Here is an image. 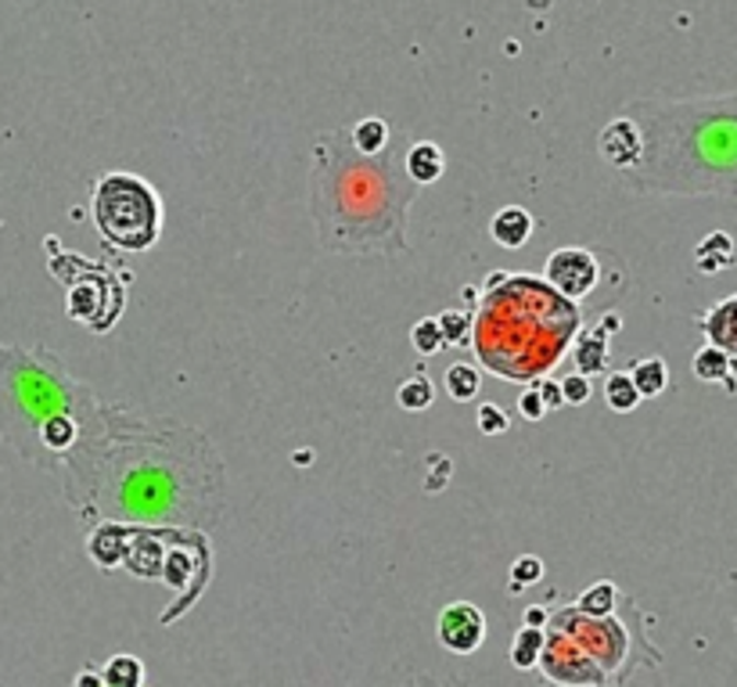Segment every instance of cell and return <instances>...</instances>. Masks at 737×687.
Returning a JSON list of instances; mask_svg holds the SVG:
<instances>
[{
  "mask_svg": "<svg viewBox=\"0 0 737 687\" xmlns=\"http://www.w3.org/2000/svg\"><path fill=\"white\" fill-rule=\"evenodd\" d=\"M446 393L457 399V404H468V399H475L478 396V385H483V374H478L472 364H450L446 368Z\"/></svg>",
  "mask_w": 737,
  "mask_h": 687,
  "instance_id": "24",
  "label": "cell"
},
{
  "mask_svg": "<svg viewBox=\"0 0 737 687\" xmlns=\"http://www.w3.org/2000/svg\"><path fill=\"white\" fill-rule=\"evenodd\" d=\"M80 526L209 529L224 511V458L202 429L101 404L58 461Z\"/></svg>",
  "mask_w": 737,
  "mask_h": 687,
  "instance_id": "1",
  "label": "cell"
},
{
  "mask_svg": "<svg viewBox=\"0 0 737 687\" xmlns=\"http://www.w3.org/2000/svg\"><path fill=\"white\" fill-rule=\"evenodd\" d=\"M410 346L418 349L421 357H435L439 349H446V346H443V331H439L435 317L413 324V328H410Z\"/></svg>",
  "mask_w": 737,
  "mask_h": 687,
  "instance_id": "28",
  "label": "cell"
},
{
  "mask_svg": "<svg viewBox=\"0 0 737 687\" xmlns=\"http://www.w3.org/2000/svg\"><path fill=\"white\" fill-rule=\"evenodd\" d=\"M519 418L529 421V425H536V421L547 418V407H543V399H540V393H536V385H529L525 393L519 396Z\"/></svg>",
  "mask_w": 737,
  "mask_h": 687,
  "instance_id": "31",
  "label": "cell"
},
{
  "mask_svg": "<svg viewBox=\"0 0 737 687\" xmlns=\"http://www.w3.org/2000/svg\"><path fill=\"white\" fill-rule=\"evenodd\" d=\"M536 385V393H540V399H543V407L547 410H558V407H565V396H562V382L558 379H536L533 382Z\"/></svg>",
  "mask_w": 737,
  "mask_h": 687,
  "instance_id": "34",
  "label": "cell"
},
{
  "mask_svg": "<svg viewBox=\"0 0 737 687\" xmlns=\"http://www.w3.org/2000/svg\"><path fill=\"white\" fill-rule=\"evenodd\" d=\"M404 170L418 188L435 184V180L446 173V155L435 140H410L404 155Z\"/></svg>",
  "mask_w": 737,
  "mask_h": 687,
  "instance_id": "14",
  "label": "cell"
},
{
  "mask_svg": "<svg viewBox=\"0 0 737 687\" xmlns=\"http://www.w3.org/2000/svg\"><path fill=\"white\" fill-rule=\"evenodd\" d=\"M558 382H562L565 407H583L587 399L593 396V382L587 379V374H579V371H568L565 379H558Z\"/></svg>",
  "mask_w": 737,
  "mask_h": 687,
  "instance_id": "29",
  "label": "cell"
},
{
  "mask_svg": "<svg viewBox=\"0 0 737 687\" xmlns=\"http://www.w3.org/2000/svg\"><path fill=\"white\" fill-rule=\"evenodd\" d=\"M694 267L702 274H719V270L734 267V238L727 230H713L694 245Z\"/></svg>",
  "mask_w": 737,
  "mask_h": 687,
  "instance_id": "16",
  "label": "cell"
},
{
  "mask_svg": "<svg viewBox=\"0 0 737 687\" xmlns=\"http://www.w3.org/2000/svg\"><path fill=\"white\" fill-rule=\"evenodd\" d=\"M619 605H623V594H619V587H615L612 579L590 583V587L576 598V608L583 616H615Z\"/></svg>",
  "mask_w": 737,
  "mask_h": 687,
  "instance_id": "19",
  "label": "cell"
},
{
  "mask_svg": "<svg viewBox=\"0 0 737 687\" xmlns=\"http://www.w3.org/2000/svg\"><path fill=\"white\" fill-rule=\"evenodd\" d=\"M640 155L623 177L633 194L737 202V94L637 98L623 105Z\"/></svg>",
  "mask_w": 737,
  "mask_h": 687,
  "instance_id": "3",
  "label": "cell"
},
{
  "mask_svg": "<svg viewBox=\"0 0 737 687\" xmlns=\"http://www.w3.org/2000/svg\"><path fill=\"white\" fill-rule=\"evenodd\" d=\"M698 328L705 331L708 346L723 349L727 357H737V295H727L713 309H705L698 317Z\"/></svg>",
  "mask_w": 737,
  "mask_h": 687,
  "instance_id": "12",
  "label": "cell"
},
{
  "mask_svg": "<svg viewBox=\"0 0 737 687\" xmlns=\"http://www.w3.org/2000/svg\"><path fill=\"white\" fill-rule=\"evenodd\" d=\"M543 579V562L536 559V554H522V559L511 562V579H508V590L511 594H522L529 587H536V583Z\"/></svg>",
  "mask_w": 737,
  "mask_h": 687,
  "instance_id": "27",
  "label": "cell"
},
{
  "mask_svg": "<svg viewBox=\"0 0 737 687\" xmlns=\"http://www.w3.org/2000/svg\"><path fill=\"white\" fill-rule=\"evenodd\" d=\"M568 353H572V364L579 374H601L608 371V357H612V349H608V331L604 328H579L572 346H568Z\"/></svg>",
  "mask_w": 737,
  "mask_h": 687,
  "instance_id": "13",
  "label": "cell"
},
{
  "mask_svg": "<svg viewBox=\"0 0 737 687\" xmlns=\"http://www.w3.org/2000/svg\"><path fill=\"white\" fill-rule=\"evenodd\" d=\"M98 407V393L76 379L55 349L0 342V443H8L19 458L30 464L41 461L36 436L44 421L66 414L87 425Z\"/></svg>",
  "mask_w": 737,
  "mask_h": 687,
  "instance_id": "5",
  "label": "cell"
},
{
  "mask_svg": "<svg viewBox=\"0 0 737 687\" xmlns=\"http://www.w3.org/2000/svg\"><path fill=\"white\" fill-rule=\"evenodd\" d=\"M72 687H105V680H101V669L87 666V669H80V673H76Z\"/></svg>",
  "mask_w": 737,
  "mask_h": 687,
  "instance_id": "36",
  "label": "cell"
},
{
  "mask_svg": "<svg viewBox=\"0 0 737 687\" xmlns=\"http://www.w3.org/2000/svg\"><path fill=\"white\" fill-rule=\"evenodd\" d=\"M396 687H478L464 677H439V673H418V677H407L404 684Z\"/></svg>",
  "mask_w": 737,
  "mask_h": 687,
  "instance_id": "32",
  "label": "cell"
},
{
  "mask_svg": "<svg viewBox=\"0 0 737 687\" xmlns=\"http://www.w3.org/2000/svg\"><path fill=\"white\" fill-rule=\"evenodd\" d=\"M429 475H424V489H432V494H439V489L446 486V478H450V472H454V464H450L443 453H432L429 458Z\"/></svg>",
  "mask_w": 737,
  "mask_h": 687,
  "instance_id": "33",
  "label": "cell"
},
{
  "mask_svg": "<svg viewBox=\"0 0 737 687\" xmlns=\"http://www.w3.org/2000/svg\"><path fill=\"white\" fill-rule=\"evenodd\" d=\"M536 219L522 205H503V210L489 219V235L500 245V249H522V245L533 238Z\"/></svg>",
  "mask_w": 737,
  "mask_h": 687,
  "instance_id": "15",
  "label": "cell"
},
{
  "mask_svg": "<svg viewBox=\"0 0 737 687\" xmlns=\"http://www.w3.org/2000/svg\"><path fill=\"white\" fill-rule=\"evenodd\" d=\"M540 652H543V630L522 627L511 641V666L514 669H533L540 663Z\"/></svg>",
  "mask_w": 737,
  "mask_h": 687,
  "instance_id": "25",
  "label": "cell"
},
{
  "mask_svg": "<svg viewBox=\"0 0 737 687\" xmlns=\"http://www.w3.org/2000/svg\"><path fill=\"white\" fill-rule=\"evenodd\" d=\"M90 213H94L101 241L120 252H145L159 241L162 199L137 173H101L94 180V191H90Z\"/></svg>",
  "mask_w": 737,
  "mask_h": 687,
  "instance_id": "6",
  "label": "cell"
},
{
  "mask_svg": "<svg viewBox=\"0 0 737 687\" xmlns=\"http://www.w3.org/2000/svg\"><path fill=\"white\" fill-rule=\"evenodd\" d=\"M410 145L396 129L378 155L353 148L349 129H325L309 151V219L325 252L339 256H404L407 216L418 184L404 170Z\"/></svg>",
  "mask_w": 737,
  "mask_h": 687,
  "instance_id": "2",
  "label": "cell"
},
{
  "mask_svg": "<svg viewBox=\"0 0 737 687\" xmlns=\"http://www.w3.org/2000/svg\"><path fill=\"white\" fill-rule=\"evenodd\" d=\"M439 331H443V346H472V324L475 317L464 314V309H446V314L435 317Z\"/></svg>",
  "mask_w": 737,
  "mask_h": 687,
  "instance_id": "26",
  "label": "cell"
},
{
  "mask_svg": "<svg viewBox=\"0 0 737 687\" xmlns=\"http://www.w3.org/2000/svg\"><path fill=\"white\" fill-rule=\"evenodd\" d=\"M432 399H435V385H432L429 374H410V379H404V382H399V388H396V404L404 407L407 414L429 410Z\"/></svg>",
  "mask_w": 737,
  "mask_h": 687,
  "instance_id": "22",
  "label": "cell"
},
{
  "mask_svg": "<svg viewBox=\"0 0 737 687\" xmlns=\"http://www.w3.org/2000/svg\"><path fill=\"white\" fill-rule=\"evenodd\" d=\"M583 314L547 281L533 274H503L483 292L475 309L472 346L478 364L503 382H536L562 364Z\"/></svg>",
  "mask_w": 737,
  "mask_h": 687,
  "instance_id": "4",
  "label": "cell"
},
{
  "mask_svg": "<svg viewBox=\"0 0 737 687\" xmlns=\"http://www.w3.org/2000/svg\"><path fill=\"white\" fill-rule=\"evenodd\" d=\"M547 630H558L576 647H583L593 663L608 673L612 687H623L637 673V666L662 663V652L648 644L644 630L630 627L619 616H583L576 605H558L551 608Z\"/></svg>",
  "mask_w": 737,
  "mask_h": 687,
  "instance_id": "7",
  "label": "cell"
},
{
  "mask_svg": "<svg viewBox=\"0 0 737 687\" xmlns=\"http://www.w3.org/2000/svg\"><path fill=\"white\" fill-rule=\"evenodd\" d=\"M630 382L640 393V399H655L669 388V368L662 357H640L630 364Z\"/></svg>",
  "mask_w": 737,
  "mask_h": 687,
  "instance_id": "17",
  "label": "cell"
},
{
  "mask_svg": "<svg viewBox=\"0 0 737 687\" xmlns=\"http://www.w3.org/2000/svg\"><path fill=\"white\" fill-rule=\"evenodd\" d=\"M598 151H601V159L612 166V170L626 173L630 166L637 162V155H640V134H637V126H633L626 115L619 112L612 123L601 126Z\"/></svg>",
  "mask_w": 737,
  "mask_h": 687,
  "instance_id": "11",
  "label": "cell"
},
{
  "mask_svg": "<svg viewBox=\"0 0 737 687\" xmlns=\"http://www.w3.org/2000/svg\"><path fill=\"white\" fill-rule=\"evenodd\" d=\"M393 137V126L382 120V115H367V120H360L353 129H349V140H353L356 151L364 155H378L385 145H389Z\"/></svg>",
  "mask_w": 737,
  "mask_h": 687,
  "instance_id": "21",
  "label": "cell"
},
{
  "mask_svg": "<svg viewBox=\"0 0 737 687\" xmlns=\"http://www.w3.org/2000/svg\"><path fill=\"white\" fill-rule=\"evenodd\" d=\"M604 404H608V410H615V414H630V410L640 407V393L633 388L626 371H612L604 379Z\"/></svg>",
  "mask_w": 737,
  "mask_h": 687,
  "instance_id": "23",
  "label": "cell"
},
{
  "mask_svg": "<svg viewBox=\"0 0 737 687\" xmlns=\"http://www.w3.org/2000/svg\"><path fill=\"white\" fill-rule=\"evenodd\" d=\"M540 673L551 687H612L608 673L558 630H543Z\"/></svg>",
  "mask_w": 737,
  "mask_h": 687,
  "instance_id": "8",
  "label": "cell"
},
{
  "mask_svg": "<svg viewBox=\"0 0 737 687\" xmlns=\"http://www.w3.org/2000/svg\"><path fill=\"white\" fill-rule=\"evenodd\" d=\"M543 281H547L558 295H565L568 303H579L598 289L601 263L590 249L565 245V249H554L547 256V263H543Z\"/></svg>",
  "mask_w": 737,
  "mask_h": 687,
  "instance_id": "9",
  "label": "cell"
},
{
  "mask_svg": "<svg viewBox=\"0 0 737 687\" xmlns=\"http://www.w3.org/2000/svg\"><path fill=\"white\" fill-rule=\"evenodd\" d=\"M435 638L446 652L454 655H472L486 641V616L483 608L472 601H454L446 605L435 619Z\"/></svg>",
  "mask_w": 737,
  "mask_h": 687,
  "instance_id": "10",
  "label": "cell"
},
{
  "mask_svg": "<svg viewBox=\"0 0 737 687\" xmlns=\"http://www.w3.org/2000/svg\"><path fill=\"white\" fill-rule=\"evenodd\" d=\"M691 371H694V379H702V382H719V385H727L730 393L737 388V379H734V368H730V357L723 353V349H716V346H702L694 353V360H691Z\"/></svg>",
  "mask_w": 737,
  "mask_h": 687,
  "instance_id": "18",
  "label": "cell"
},
{
  "mask_svg": "<svg viewBox=\"0 0 737 687\" xmlns=\"http://www.w3.org/2000/svg\"><path fill=\"white\" fill-rule=\"evenodd\" d=\"M547 616H551V608L529 605V608H525V616H522V627H533V630H547Z\"/></svg>",
  "mask_w": 737,
  "mask_h": 687,
  "instance_id": "35",
  "label": "cell"
},
{
  "mask_svg": "<svg viewBox=\"0 0 737 687\" xmlns=\"http://www.w3.org/2000/svg\"><path fill=\"white\" fill-rule=\"evenodd\" d=\"M478 432L483 436H500V432H508L511 429V421H508V414H503L497 404H483L478 407Z\"/></svg>",
  "mask_w": 737,
  "mask_h": 687,
  "instance_id": "30",
  "label": "cell"
},
{
  "mask_svg": "<svg viewBox=\"0 0 737 687\" xmlns=\"http://www.w3.org/2000/svg\"><path fill=\"white\" fill-rule=\"evenodd\" d=\"M101 680L105 687H145V663L137 655H112L105 666H101Z\"/></svg>",
  "mask_w": 737,
  "mask_h": 687,
  "instance_id": "20",
  "label": "cell"
}]
</instances>
